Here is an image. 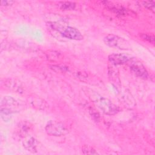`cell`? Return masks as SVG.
<instances>
[{
	"label": "cell",
	"mask_w": 155,
	"mask_h": 155,
	"mask_svg": "<svg viewBox=\"0 0 155 155\" xmlns=\"http://www.w3.org/2000/svg\"><path fill=\"white\" fill-rule=\"evenodd\" d=\"M28 102L32 107L38 110H44L48 107V105L46 101L39 97H30L28 98Z\"/></svg>",
	"instance_id": "9c48e42d"
},
{
	"label": "cell",
	"mask_w": 155,
	"mask_h": 155,
	"mask_svg": "<svg viewBox=\"0 0 155 155\" xmlns=\"http://www.w3.org/2000/svg\"><path fill=\"white\" fill-rule=\"evenodd\" d=\"M5 85L7 88L10 90L14 91L18 93H21L22 91V85L19 81H16L13 79H7L5 81Z\"/></svg>",
	"instance_id": "30bf717a"
},
{
	"label": "cell",
	"mask_w": 155,
	"mask_h": 155,
	"mask_svg": "<svg viewBox=\"0 0 155 155\" xmlns=\"http://www.w3.org/2000/svg\"><path fill=\"white\" fill-rule=\"evenodd\" d=\"M13 113L12 110L8 108H1V115L2 119L5 122H8L11 119L12 113Z\"/></svg>",
	"instance_id": "4fadbf2b"
},
{
	"label": "cell",
	"mask_w": 155,
	"mask_h": 155,
	"mask_svg": "<svg viewBox=\"0 0 155 155\" xmlns=\"http://www.w3.org/2000/svg\"><path fill=\"white\" fill-rule=\"evenodd\" d=\"M128 62L131 71L135 75L142 79H147L148 78V71L141 62L133 60H130Z\"/></svg>",
	"instance_id": "5b68a950"
},
{
	"label": "cell",
	"mask_w": 155,
	"mask_h": 155,
	"mask_svg": "<svg viewBox=\"0 0 155 155\" xmlns=\"http://www.w3.org/2000/svg\"><path fill=\"white\" fill-rule=\"evenodd\" d=\"M51 29L60 33L64 37L73 40H82L83 36L81 33L76 28L64 25L58 22H52L50 24Z\"/></svg>",
	"instance_id": "7a4b0ae2"
},
{
	"label": "cell",
	"mask_w": 155,
	"mask_h": 155,
	"mask_svg": "<svg viewBox=\"0 0 155 155\" xmlns=\"http://www.w3.org/2000/svg\"><path fill=\"white\" fill-rule=\"evenodd\" d=\"M131 60V58L128 55L122 53H113L108 56L109 62L114 65H122L128 62Z\"/></svg>",
	"instance_id": "8992f818"
},
{
	"label": "cell",
	"mask_w": 155,
	"mask_h": 155,
	"mask_svg": "<svg viewBox=\"0 0 155 155\" xmlns=\"http://www.w3.org/2000/svg\"><path fill=\"white\" fill-rule=\"evenodd\" d=\"M104 41L106 45L114 48L129 50L131 47L130 43L126 39L113 34H109L105 36L104 38Z\"/></svg>",
	"instance_id": "3957f363"
},
{
	"label": "cell",
	"mask_w": 155,
	"mask_h": 155,
	"mask_svg": "<svg viewBox=\"0 0 155 155\" xmlns=\"http://www.w3.org/2000/svg\"><path fill=\"white\" fill-rule=\"evenodd\" d=\"M24 139L22 141L23 147L28 151L35 153L37 152L38 142L35 138L30 136L24 137Z\"/></svg>",
	"instance_id": "52a82bcc"
},
{
	"label": "cell",
	"mask_w": 155,
	"mask_h": 155,
	"mask_svg": "<svg viewBox=\"0 0 155 155\" xmlns=\"http://www.w3.org/2000/svg\"><path fill=\"white\" fill-rule=\"evenodd\" d=\"M140 38L145 41H147L148 42L150 43V44H154V36L152 35H150V34H146V33H142L140 35Z\"/></svg>",
	"instance_id": "ac0fdd59"
},
{
	"label": "cell",
	"mask_w": 155,
	"mask_h": 155,
	"mask_svg": "<svg viewBox=\"0 0 155 155\" xmlns=\"http://www.w3.org/2000/svg\"><path fill=\"white\" fill-rule=\"evenodd\" d=\"M104 5L107 7L108 9L110 10L114 13L118 15H122L125 16L127 15H130V11L128 9L125 8L122 6H119L117 4H114L110 2L105 1Z\"/></svg>",
	"instance_id": "ba28073f"
},
{
	"label": "cell",
	"mask_w": 155,
	"mask_h": 155,
	"mask_svg": "<svg viewBox=\"0 0 155 155\" xmlns=\"http://www.w3.org/2000/svg\"><path fill=\"white\" fill-rule=\"evenodd\" d=\"M82 151L84 154H98V153L93 148L87 145L82 147Z\"/></svg>",
	"instance_id": "2e32d148"
},
{
	"label": "cell",
	"mask_w": 155,
	"mask_h": 155,
	"mask_svg": "<svg viewBox=\"0 0 155 155\" xmlns=\"http://www.w3.org/2000/svg\"><path fill=\"white\" fill-rule=\"evenodd\" d=\"M60 8L64 10H74L76 7V4L73 2L64 1L61 2L59 4Z\"/></svg>",
	"instance_id": "5bb4252c"
},
{
	"label": "cell",
	"mask_w": 155,
	"mask_h": 155,
	"mask_svg": "<svg viewBox=\"0 0 155 155\" xmlns=\"http://www.w3.org/2000/svg\"><path fill=\"white\" fill-rule=\"evenodd\" d=\"M85 92L90 100L105 114L114 115L119 111V108L117 105L108 99L102 96L94 90L87 89Z\"/></svg>",
	"instance_id": "6da1fadb"
},
{
	"label": "cell",
	"mask_w": 155,
	"mask_h": 155,
	"mask_svg": "<svg viewBox=\"0 0 155 155\" xmlns=\"http://www.w3.org/2000/svg\"><path fill=\"white\" fill-rule=\"evenodd\" d=\"M18 102L11 96H5L1 101V107L5 106V108L11 107H16L18 106Z\"/></svg>",
	"instance_id": "8fae6325"
},
{
	"label": "cell",
	"mask_w": 155,
	"mask_h": 155,
	"mask_svg": "<svg viewBox=\"0 0 155 155\" xmlns=\"http://www.w3.org/2000/svg\"><path fill=\"white\" fill-rule=\"evenodd\" d=\"M30 128V125L28 123L24 122L19 124V125L18 127L17 133L19 136H22L24 137L26 133L29 131Z\"/></svg>",
	"instance_id": "7c38bea8"
},
{
	"label": "cell",
	"mask_w": 155,
	"mask_h": 155,
	"mask_svg": "<svg viewBox=\"0 0 155 155\" xmlns=\"http://www.w3.org/2000/svg\"><path fill=\"white\" fill-rule=\"evenodd\" d=\"M89 112L91 114V116L93 117L94 119H95L96 121L98 120H99V115L96 112V111L94 110H93V108H91V110H89Z\"/></svg>",
	"instance_id": "d6986e66"
},
{
	"label": "cell",
	"mask_w": 155,
	"mask_h": 155,
	"mask_svg": "<svg viewBox=\"0 0 155 155\" xmlns=\"http://www.w3.org/2000/svg\"><path fill=\"white\" fill-rule=\"evenodd\" d=\"M45 130L48 134L54 136H61L68 133V130L64 125L56 120H50L47 124Z\"/></svg>",
	"instance_id": "277c9868"
},
{
	"label": "cell",
	"mask_w": 155,
	"mask_h": 155,
	"mask_svg": "<svg viewBox=\"0 0 155 155\" xmlns=\"http://www.w3.org/2000/svg\"><path fill=\"white\" fill-rule=\"evenodd\" d=\"M46 56L47 58L50 60H56L60 58L61 54L58 51L49 50L46 53Z\"/></svg>",
	"instance_id": "9a60e30c"
},
{
	"label": "cell",
	"mask_w": 155,
	"mask_h": 155,
	"mask_svg": "<svg viewBox=\"0 0 155 155\" xmlns=\"http://www.w3.org/2000/svg\"><path fill=\"white\" fill-rule=\"evenodd\" d=\"M140 3L142 6L145 7L146 8L152 11L153 12H154V5L155 3L154 1H140Z\"/></svg>",
	"instance_id": "e0dca14e"
},
{
	"label": "cell",
	"mask_w": 155,
	"mask_h": 155,
	"mask_svg": "<svg viewBox=\"0 0 155 155\" xmlns=\"http://www.w3.org/2000/svg\"><path fill=\"white\" fill-rule=\"evenodd\" d=\"M13 2H14V1H2L1 5L7 6V5H12Z\"/></svg>",
	"instance_id": "ffe728a7"
}]
</instances>
